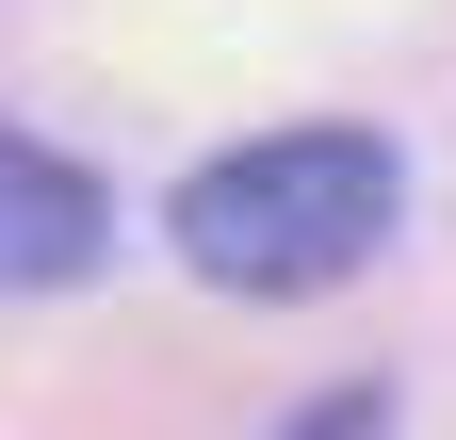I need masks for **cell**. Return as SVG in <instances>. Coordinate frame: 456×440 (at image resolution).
Instances as JSON below:
<instances>
[{
    "label": "cell",
    "mask_w": 456,
    "mask_h": 440,
    "mask_svg": "<svg viewBox=\"0 0 456 440\" xmlns=\"http://www.w3.org/2000/svg\"><path fill=\"white\" fill-rule=\"evenodd\" d=\"M391 196H408V163H391L375 131H261V147H228L180 180V261L228 294H326V278H359V261L391 245Z\"/></svg>",
    "instance_id": "cell-1"
},
{
    "label": "cell",
    "mask_w": 456,
    "mask_h": 440,
    "mask_svg": "<svg viewBox=\"0 0 456 440\" xmlns=\"http://www.w3.org/2000/svg\"><path fill=\"white\" fill-rule=\"evenodd\" d=\"M277 440H375V392H326V408H294Z\"/></svg>",
    "instance_id": "cell-3"
},
{
    "label": "cell",
    "mask_w": 456,
    "mask_h": 440,
    "mask_svg": "<svg viewBox=\"0 0 456 440\" xmlns=\"http://www.w3.org/2000/svg\"><path fill=\"white\" fill-rule=\"evenodd\" d=\"M98 245H114L98 163L33 147L17 115H0V294H66V278H98Z\"/></svg>",
    "instance_id": "cell-2"
}]
</instances>
